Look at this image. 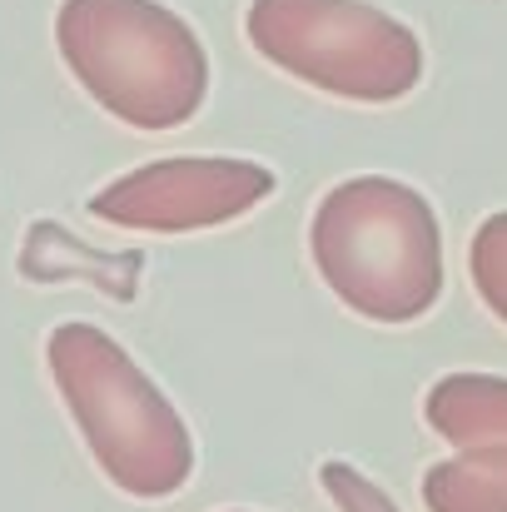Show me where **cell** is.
Wrapping results in <instances>:
<instances>
[{
  "label": "cell",
  "instance_id": "6da1fadb",
  "mask_svg": "<svg viewBox=\"0 0 507 512\" xmlns=\"http://www.w3.org/2000/svg\"><path fill=\"white\" fill-rule=\"evenodd\" d=\"M314 274L338 304L368 324H418L438 309L443 224L423 189L393 174H348L309 219Z\"/></svg>",
  "mask_w": 507,
  "mask_h": 512
},
{
  "label": "cell",
  "instance_id": "7a4b0ae2",
  "mask_svg": "<svg viewBox=\"0 0 507 512\" xmlns=\"http://www.w3.org/2000/svg\"><path fill=\"white\" fill-rule=\"evenodd\" d=\"M45 368L75 433L120 493L140 503L184 493L194 478V433L115 334L80 319L55 324L45 339Z\"/></svg>",
  "mask_w": 507,
  "mask_h": 512
},
{
  "label": "cell",
  "instance_id": "3957f363",
  "mask_svg": "<svg viewBox=\"0 0 507 512\" xmlns=\"http://www.w3.org/2000/svg\"><path fill=\"white\" fill-rule=\"evenodd\" d=\"M55 45L75 85L130 130H179L209 100V50L160 0H60Z\"/></svg>",
  "mask_w": 507,
  "mask_h": 512
},
{
  "label": "cell",
  "instance_id": "277c9868",
  "mask_svg": "<svg viewBox=\"0 0 507 512\" xmlns=\"http://www.w3.org/2000/svg\"><path fill=\"white\" fill-rule=\"evenodd\" d=\"M254 55L348 105H398L423 85V40L368 0H249Z\"/></svg>",
  "mask_w": 507,
  "mask_h": 512
},
{
  "label": "cell",
  "instance_id": "5b68a950",
  "mask_svg": "<svg viewBox=\"0 0 507 512\" xmlns=\"http://www.w3.org/2000/svg\"><path fill=\"white\" fill-rule=\"evenodd\" d=\"M274 189L279 179L259 160L174 155V160H150L140 170L110 179L105 189H95L90 214L115 229H140V234H194V229H219L254 214Z\"/></svg>",
  "mask_w": 507,
  "mask_h": 512
},
{
  "label": "cell",
  "instance_id": "8992f818",
  "mask_svg": "<svg viewBox=\"0 0 507 512\" xmlns=\"http://www.w3.org/2000/svg\"><path fill=\"white\" fill-rule=\"evenodd\" d=\"M423 423L458 453L507 443V378L503 373H443L423 393Z\"/></svg>",
  "mask_w": 507,
  "mask_h": 512
},
{
  "label": "cell",
  "instance_id": "52a82bcc",
  "mask_svg": "<svg viewBox=\"0 0 507 512\" xmlns=\"http://www.w3.org/2000/svg\"><path fill=\"white\" fill-rule=\"evenodd\" d=\"M428 512H507V443L458 448L418 483Z\"/></svg>",
  "mask_w": 507,
  "mask_h": 512
},
{
  "label": "cell",
  "instance_id": "ba28073f",
  "mask_svg": "<svg viewBox=\"0 0 507 512\" xmlns=\"http://www.w3.org/2000/svg\"><path fill=\"white\" fill-rule=\"evenodd\" d=\"M468 279H473L483 309L507 329V209L488 214V219L473 229V244H468Z\"/></svg>",
  "mask_w": 507,
  "mask_h": 512
},
{
  "label": "cell",
  "instance_id": "9c48e42d",
  "mask_svg": "<svg viewBox=\"0 0 507 512\" xmlns=\"http://www.w3.org/2000/svg\"><path fill=\"white\" fill-rule=\"evenodd\" d=\"M319 483H324V493L334 498L338 512H398L393 508V498L363 473V468H353V463H324L319 468Z\"/></svg>",
  "mask_w": 507,
  "mask_h": 512
},
{
  "label": "cell",
  "instance_id": "30bf717a",
  "mask_svg": "<svg viewBox=\"0 0 507 512\" xmlns=\"http://www.w3.org/2000/svg\"><path fill=\"white\" fill-rule=\"evenodd\" d=\"M229 512H244V508H229Z\"/></svg>",
  "mask_w": 507,
  "mask_h": 512
}]
</instances>
